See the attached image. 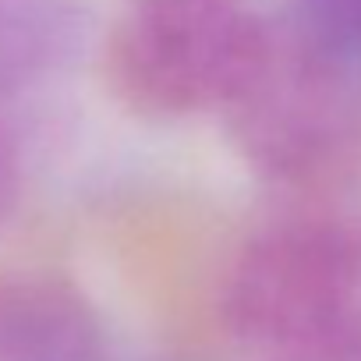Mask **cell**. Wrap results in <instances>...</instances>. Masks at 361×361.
<instances>
[{"label": "cell", "mask_w": 361, "mask_h": 361, "mask_svg": "<svg viewBox=\"0 0 361 361\" xmlns=\"http://www.w3.org/2000/svg\"><path fill=\"white\" fill-rule=\"evenodd\" d=\"M266 39L241 0H131L106 39V82L138 117L224 110Z\"/></svg>", "instance_id": "cell-2"}, {"label": "cell", "mask_w": 361, "mask_h": 361, "mask_svg": "<svg viewBox=\"0 0 361 361\" xmlns=\"http://www.w3.org/2000/svg\"><path fill=\"white\" fill-rule=\"evenodd\" d=\"M0 361H110L106 326L64 276H0Z\"/></svg>", "instance_id": "cell-4"}, {"label": "cell", "mask_w": 361, "mask_h": 361, "mask_svg": "<svg viewBox=\"0 0 361 361\" xmlns=\"http://www.w3.org/2000/svg\"><path fill=\"white\" fill-rule=\"evenodd\" d=\"M361 234L322 213L280 216L234 255L220 312L227 329L262 350L290 343L361 308Z\"/></svg>", "instance_id": "cell-3"}, {"label": "cell", "mask_w": 361, "mask_h": 361, "mask_svg": "<svg viewBox=\"0 0 361 361\" xmlns=\"http://www.w3.org/2000/svg\"><path fill=\"white\" fill-rule=\"evenodd\" d=\"M220 114L259 177L287 188L322 185L361 152V54L301 18L266 25L255 64Z\"/></svg>", "instance_id": "cell-1"}, {"label": "cell", "mask_w": 361, "mask_h": 361, "mask_svg": "<svg viewBox=\"0 0 361 361\" xmlns=\"http://www.w3.org/2000/svg\"><path fill=\"white\" fill-rule=\"evenodd\" d=\"M269 361H361V308L273 347Z\"/></svg>", "instance_id": "cell-6"}, {"label": "cell", "mask_w": 361, "mask_h": 361, "mask_svg": "<svg viewBox=\"0 0 361 361\" xmlns=\"http://www.w3.org/2000/svg\"><path fill=\"white\" fill-rule=\"evenodd\" d=\"M18 188H22V159H18V145H15V135H11L4 124H0V227H4L8 216L15 213Z\"/></svg>", "instance_id": "cell-8"}, {"label": "cell", "mask_w": 361, "mask_h": 361, "mask_svg": "<svg viewBox=\"0 0 361 361\" xmlns=\"http://www.w3.org/2000/svg\"><path fill=\"white\" fill-rule=\"evenodd\" d=\"M301 22L319 36L361 54V0H301Z\"/></svg>", "instance_id": "cell-7"}, {"label": "cell", "mask_w": 361, "mask_h": 361, "mask_svg": "<svg viewBox=\"0 0 361 361\" xmlns=\"http://www.w3.org/2000/svg\"><path fill=\"white\" fill-rule=\"evenodd\" d=\"M75 0H0V99L61 75L82 47Z\"/></svg>", "instance_id": "cell-5"}]
</instances>
